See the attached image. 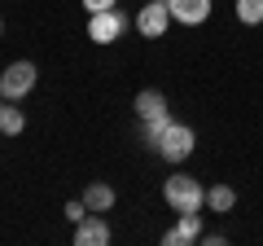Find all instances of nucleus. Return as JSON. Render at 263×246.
I'll return each mask as SVG.
<instances>
[{"label": "nucleus", "mask_w": 263, "mask_h": 246, "mask_svg": "<svg viewBox=\"0 0 263 246\" xmlns=\"http://www.w3.org/2000/svg\"><path fill=\"white\" fill-rule=\"evenodd\" d=\"M233 13H237L241 27H259V22H263V0H237Z\"/></svg>", "instance_id": "13"}, {"label": "nucleus", "mask_w": 263, "mask_h": 246, "mask_svg": "<svg viewBox=\"0 0 263 246\" xmlns=\"http://www.w3.org/2000/svg\"><path fill=\"white\" fill-rule=\"evenodd\" d=\"M110 224H105L101 211H88L84 220L75 224V246H110Z\"/></svg>", "instance_id": "6"}, {"label": "nucleus", "mask_w": 263, "mask_h": 246, "mask_svg": "<svg viewBox=\"0 0 263 246\" xmlns=\"http://www.w3.org/2000/svg\"><path fill=\"white\" fill-rule=\"evenodd\" d=\"M114 198H119V194H114V185H105V180H92V185H88L84 189V202H88V211H114Z\"/></svg>", "instance_id": "10"}, {"label": "nucleus", "mask_w": 263, "mask_h": 246, "mask_svg": "<svg viewBox=\"0 0 263 246\" xmlns=\"http://www.w3.org/2000/svg\"><path fill=\"white\" fill-rule=\"evenodd\" d=\"M88 216V202L84 198H75V202H66V220H70V224H79V220Z\"/></svg>", "instance_id": "14"}, {"label": "nucleus", "mask_w": 263, "mask_h": 246, "mask_svg": "<svg viewBox=\"0 0 263 246\" xmlns=\"http://www.w3.org/2000/svg\"><path fill=\"white\" fill-rule=\"evenodd\" d=\"M0 106H5V93H0Z\"/></svg>", "instance_id": "16"}, {"label": "nucleus", "mask_w": 263, "mask_h": 246, "mask_svg": "<svg viewBox=\"0 0 263 246\" xmlns=\"http://www.w3.org/2000/svg\"><path fill=\"white\" fill-rule=\"evenodd\" d=\"M132 110H136V119H141V123H149V119H167L171 106H167V97H162L158 88H141L136 101H132Z\"/></svg>", "instance_id": "8"}, {"label": "nucleus", "mask_w": 263, "mask_h": 246, "mask_svg": "<svg viewBox=\"0 0 263 246\" xmlns=\"http://www.w3.org/2000/svg\"><path fill=\"white\" fill-rule=\"evenodd\" d=\"M154 150H158V159H167V163H184L189 154L197 150V136H193L189 123H176V119H171L167 128H162V136L154 141Z\"/></svg>", "instance_id": "2"}, {"label": "nucleus", "mask_w": 263, "mask_h": 246, "mask_svg": "<svg viewBox=\"0 0 263 246\" xmlns=\"http://www.w3.org/2000/svg\"><path fill=\"white\" fill-rule=\"evenodd\" d=\"M171 5L167 0H149V5H141V13H136V31H141L145 40H162L171 31Z\"/></svg>", "instance_id": "5"}, {"label": "nucleus", "mask_w": 263, "mask_h": 246, "mask_svg": "<svg viewBox=\"0 0 263 246\" xmlns=\"http://www.w3.org/2000/svg\"><path fill=\"white\" fill-rule=\"evenodd\" d=\"M162 242H167V246L202 242V211H184V216L176 220V229H167V233H162Z\"/></svg>", "instance_id": "7"}, {"label": "nucleus", "mask_w": 263, "mask_h": 246, "mask_svg": "<svg viewBox=\"0 0 263 246\" xmlns=\"http://www.w3.org/2000/svg\"><path fill=\"white\" fill-rule=\"evenodd\" d=\"M22 128H27V114L13 110V101H5V106H0V132H5V136H18Z\"/></svg>", "instance_id": "12"}, {"label": "nucleus", "mask_w": 263, "mask_h": 246, "mask_svg": "<svg viewBox=\"0 0 263 246\" xmlns=\"http://www.w3.org/2000/svg\"><path fill=\"white\" fill-rule=\"evenodd\" d=\"M0 31H5V22H0Z\"/></svg>", "instance_id": "17"}, {"label": "nucleus", "mask_w": 263, "mask_h": 246, "mask_svg": "<svg viewBox=\"0 0 263 246\" xmlns=\"http://www.w3.org/2000/svg\"><path fill=\"white\" fill-rule=\"evenodd\" d=\"M206 207L215 211V216H228V211L237 207V189H228V185H211V189H206Z\"/></svg>", "instance_id": "11"}, {"label": "nucleus", "mask_w": 263, "mask_h": 246, "mask_svg": "<svg viewBox=\"0 0 263 246\" xmlns=\"http://www.w3.org/2000/svg\"><path fill=\"white\" fill-rule=\"evenodd\" d=\"M167 5H171V18L180 27H202L211 18V9H215L211 0H167Z\"/></svg>", "instance_id": "9"}, {"label": "nucleus", "mask_w": 263, "mask_h": 246, "mask_svg": "<svg viewBox=\"0 0 263 246\" xmlns=\"http://www.w3.org/2000/svg\"><path fill=\"white\" fill-rule=\"evenodd\" d=\"M35 75H40L35 62H27V57L22 62H9V66L0 71V93H5V101H22L35 88Z\"/></svg>", "instance_id": "3"}, {"label": "nucleus", "mask_w": 263, "mask_h": 246, "mask_svg": "<svg viewBox=\"0 0 263 246\" xmlns=\"http://www.w3.org/2000/svg\"><path fill=\"white\" fill-rule=\"evenodd\" d=\"M88 13H101V9H119V0H79Z\"/></svg>", "instance_id": "15"}, {"label": "nucleus", "mask_w": 263, "mask_h": 246, "mask_svg": "<svg viewBox=\"0 0 263 246\" xmlns=\"http://www.w3.org/2000/svg\"><path fill=\"white\" fill-rule=\"evenodd\" d=\"M162 202H167L176 216H184V211H202V207H206V185L193 180L189 171H176V176L162 180Z\"/></svg>", "instance_id": "1"}, {"label": "nucleus", "mask_w": 263, "mask_h": 246, "mask_svg": "<svg viewBox=\"0 0 263 246\" xmlns=\"http://www.w3.org/2000/svg\"><path fill=\"white\" fill-rule=\"evenodd\" d=\"M123 31H127V13L123 9L88 13V40L92 44H114V40H123Z\"/></svg>", "instance_id": "4"}]
</instances>
